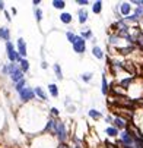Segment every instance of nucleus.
I'll list each match as a JSON object with an SVG mask.
<instances>
[{
    "label": "nucleus",
    "instance_id": "1",
    "mask_svg": "<svg viewBox=\"0 0 143 148\" xmlns=\"http://www.w3.org/2000/svg\"><path fill=\"white\" fill-rule=\"evenodd\" d=\"M7 75H10L12 81L16 82V84L23 79V72L21 70V68L16 63H9V66H7Z\"/></svg>",
    "mask_w": 143,
    "mask_h": 148
},
{
    "label": "nucleus",
    "instance_id": "2",
    "mask_svg": "<svg viewBox=\"0 0 143 148\" xmlns=\"http://www.w3.org/2000/svg\"><path fill=\"white\" fill-rule=\"evenodd\" d=\"M6 50H7V57H9V60L12 62V63H15V62L21 60V57H19V53L15 50L13 44H12L10 41H7V43H6Z\"/></svg>",
    "mask_w": 143,
    "mask_h": 148
},
{
    "label": "nucleus",
    "instance_id": "3",
    "mask_svg": "<svg viewBox=\"0 0 143 148\" xmlns=\"http://www.w3.org/2000/svg\"><path fill=\"white\" fill-rule=\"evenodd\" d=\"M56 135H57V138L64 142L67 139V132H66V126H64V123L63 122H57V125H56V129H54Z\"/></svg>",
    "mask_w": 143,
    "mask_h": 148
},
{
    "label": "nucleus",
    "instance_id": "4",
    "mask_svg": "<svg viewBox=\"0 0 143 148\" xmlns=\"http://www.w3.org/2000/svg\"><path fill=\"white\" fill-rule=\"evenodd\" d=\"M73 50H74L76 53H79V54L85 53L86 44H85V40L82 38V37H76V41L73 43Z\"/></svg>",
    "mask_w": 143,
    "mask_h": 148
},
{
    "label": "nucleus",
    "instance_id": "5",
    "mask_svg": "<svg viewBox=\"0 0 143 148\" xmlns=\"http://www.w3.org/2000/svg\"><path fill=\"white\" fill-rule=\"evenodd\" d=\"M19 95H21V100H22V101H29V100H32V98H34V91H32L31 88L25 87V88L19 92Z\"/></svg>",
    "mask_w": 143,
    "mask_h": 148
},
{
    "label": "nucleus",
    "instance_id": "6",
    "mask_svg": "<svg viewBox=\"0 0 143 148\" xmlns=\"http://www.w3.org/2000/svg\"><path fill=\"white\" fill-rule=\"evenodd\" d=\"M18 53L19 56H27V43L23 38H18Z\"/></svg>",
    "mask_w": 143,
    "mask_h": 148
},
{
    "label": "nucleus",
    "instance_id": "7",
    "mask_svg": "<svg viewBox=\"0 0 143 148\" xmlns=\"http://www.w3.org/2000/svg\"><path fill=\"white\" fill-rule=\"evenodd\" d=\"M0 38L5 40V41H9V38H10L9 28H6V27H2V28H0Z\"/></svg>",
    "mask_w": 143,
    "mask_h": 148
},
{
    "label": "nucleus",
    "instance_id": "8",
    "mask_svg": "<svg viewBox=\"0 0 143 148\" xmlns=\"http://www.w3.org/2000/svg\"><path fill=\"white\" fill-rule=\"evenodd\" d=\"M114 125H115V129H124L126 128V120L123 117H115Z\"/></svg>",
    "mask_w": 143,
    "mask_h": 148
},
{
    "label": "nucleus",
    "instance_id": "9",
    "mask_svg": "<svg viewBox=\"0 0 143 148\" xmlns=\"http://www.w3.org/2000/svg\"><path fill=\"white\" fill-rule=\"evenodd\" d=\"M130 10H132V6H130V3H121V6H120V12H121L123 15L128 16V15H130Z\"/></svg>",
    "mask_w": 143,
    "mask_h": 148
},
{
    "label": "nucleus",
    "instance_id": "10",
    "mask_svg": "<svg viewBox=\"0 0 143 148\" xmlns=\"http://www.w3.org/2000/svg\"><path fill=\"white\" fill-rule=\"evenodd\" d=\"M19 63H21V66H19V68H21V70H22V72H28V70H29V62H28L27 59H21V60H19Z\"/></svg>",
    "mask_w": 143,
    "mask_h": 148
},
{
    "label": "nucleus",
    "instance_id": "11",
    "mask_svg": "<svg viewBox=\"0 0 143 148\" xmlns=\"http://www.w3.org/2000/svg\"><path fill=\"white\" fill-rule=\"evenodd\" d=\"M60 21H61L63 23H70V22H72V15H70V13H66V12H64V13H61V15H60Z\"/></svg>",
    "mask_w": 143,
    "mask_h": 148
},
{
    "label": "nucleus",
    "instance_id": "12",
    "mask_svg": "<svg viewBox=\"0 0 143 148\" xmlns=\"http://www.w3.org/2000/svg\"><path fill=\"white\" fill-rule=\"evenodd\" d=\"M34 94H37L38 97L41 98V100H47V95H45V92L43 91V88H41V87H37V88L34 90Z\"/></svg>",
    "mask_w": 143,
    "mask_h": 148
},
{
    "label": "nucleus",
    "instance_id": "13",
    "mask_svg": "<svg viewBox=\"0 0 143 148\" xmlns=\"http://www.w3.org/2000/svg\"><path fill=\"white\" fill-rule=\"evenodd\" d=\"M86 19H88V12H86L85 9H80V10H79V22H80V23H85Z\"/></svg>",
    "mask_w": 143,
    "mask_h": 148
},
{
    "label": "nucleus",
    "instance_id": "14",
    "mask_svg": "<svg viewBox=\"0 0 143 148\" xmlns=\"http://www.w3.org/2000/svg\"><path fill=\"white\" fill-rule=\"evenodd\" d=\"M92 54L96 57V59H102L104 57V53H102V50L99 47H96V46H94V48H92Z\"/></svg>",
    "mask_w": 143,
    "mask_h": 148
},
{
    "label": "nucleus",
    "instance_id": "15",
    "mask_svg": "<svg viewBox=\"0 0 143 148\" xmlns=\"http://www.w3.org/2000/svg\"><path fill=\"white\" fill-rule=\"evenodd\" d=\"M56 125H57V122L54 119H50L48 123H47V126H45V131H54L56 129Z\"/></svg>",
    "mask_w": 143,
    "mask_h": 148
},
{
    "label": "nucleus",
    "instance_id": "16",
    "mask_svg": "<svg viewBox=\"0 0 143 148\" xmlns=\"http://www.w3.org/2000/svg\"><path fill=\"white\" fill-rule=\"evenodd\" d=\"M108 91H110V88H108V82H107L105 76H102V94H104V95H107V94H108Z\"/></svg>",
    "mask_w": 143,
    "mask_h": 148
},
{
    "label": "nucleus",
    "instance_id": "17",
    "mask_svg": "<svg viewBox=\"0 0 143 148\" xmlns=\"http://www.w3.org/2000/svg\"><path fill=\"white\" fill-rule=\"evenodd\" d=\"M48 90H50V94L53 95V97H57V95H59V90H57V85H54V84L48 85Z\"/></svg>",
    "mask_w": 143,
    "mask_h": 148
},
{
    "label": "nucleus",
    "instance_id": "18",
    "mask_svg": "<svg viewBox=\"0 0 143 148\" xmlns=\"http://www.w3.org/2000/svg\"><path fill=\"white\" fill-rule=\"evenodd\" d=\"M101 9H102V2H95L94 3V6H92V10H94V13H99L101 12Z\"/></svg>",
    "mask_w": 143,
    "mask_h": 148
},
{
    "label": "nucleus",
    "instance_id": "19",
    "mask_svg": "<svg viewBox=\"0 0 143 148\" xmlns=\"http://www.w3.org/2000/svg\"><path fill=\"white\" fill-rule=\"evenodd\" d=\"M54 72H56V76H57V79H63V72H61V68L56 63L54 65Z\"/></svg>",
    "mask_w": 143,
    "mask_h": 148
},
{
    "label": "nucleus",
    "instance_id": "20",
    "mask_svg": "<svg viewBox=\"0 0 143 148\" xmlns=\"http://www.w3.org/2000/svg\"><path fill=\"white\" fill-rule=\"evenodd\" d=\"M25 85H27V81L22 79V81H19V82L16 84V87H15V88H16V91H18V92H21V91L25 88Z\"/></svg>",
    "mask_w": 143,
    "mask_h": 148
},
{
    "label": "nucleus",
    "instance_id": "21",
    "mask_svg": "<svg viewBox=\"0 0 143 148\" xmlns=\"http://www.w3.org/2000/svg\"><path fill=\"white\" fill-rule=\"evenodd\" d=\"M53 6H54L56 9H63L64 6H66V3H64L63 0H54V2H53Z\"/></svg>",
    "mask_w": 143,
    "mask_h": 148
},
{
    "label": "nucleus",
    "instance_id": "22",
    "mask_svg": "<svg viewBox=\"0 0 143 148\" xmlns=\"http://www.w3.org/2000/svg\"><path fill=\"white\" fill-rule=\"evenodd\" d=\"M89 116L92 117V119H99V117H101V113L98 112V110L92 108V110H89Z\"/></svg>",
    "mask_w": 143,
    "mask_h": 148
},
{
    "label": "nucleus",
    "instance_id": "23",
    "mask_svg": "<svg viewBox=\"0 0 143 148\" xmlns=\"http://www.w3.org/2000/svg\"><path fill=\"white\" fill-rule=\"evenodd\" d=\"M34 13H35V18H37V21H41V19H43V12H41V9L35 7Z\"/></svg>",
    "mask_w": 143,
    "mask_h": 148
},
{
    "label": "nucleus",
    "instance_id": "24",
    "mask_svg": "<svg viewBox=\"0 0 143 148\" xmlns=\"http://www.w3.org/2000/svg\"><path fill=\"white\" fill-rule=\"evenodd\" d=\"M117 133H118V131L115 128H107V135H110V137H115Z\"/></svg>",
    "mask_w": 143,
    "mask_h": 148
},
{
    "label": "nucleus",
    "instance_id": "25",
    "mask_svg": "<svg viewBox=\"0 0 143 148\" xmlns=\"http://www.w3.org/2000/svg\"><path fill=\"white\" fill-rule=\"evenodd\" d=\"M134 16H136V19H137V18H140V16H143V6H139V7L136 9Z\"/></svg>",
    "mask_w": 143,
    "mask_h": 148
},
{
    "label": "nucleus",
    "instance_id": "26",
    "mask_svg": "<svg viewBox=\"0 0 143 148\" xmlns=\"http://www.w3.org/2000/svg\"><path fill=\"white\" fill-rule=\"evenodd\" d=\"M76 37H77V35H74L73 32H70V31L67 32V40H69V41H70L72 44H73V43L76 41Z\"/></svg>",
    "mask_w": 143,
    "mask_h": 148
},
{
    "label": "nucleus",
    "instance_id": "27",
    "mask_svg": "<svg viewBox=\"0 0 143 148\" xmlns=\"http://www.w3.org/2000/svg\"><path fill=\"white\" fill-rule=\"evenodd\" d=\"M90 78H92V73H83V75H82V79L86 81V82H89Z\"/></svg>",
    "mask_w": 143,
    "mask_h": 148
},
{
    "label": "nucleus",
    "instance_id": "28",
    "mask_svg": "<svg viewBox=\"0 0 143 148\" xmlns=\"http://www.w3.org/2000/svg\"><path fill=\"white\" fill-rule=\"evenodd\" d=\"M130 82H132V78H126V79H123V81H121V85H123L124 88H127V85H128Z\"/></svg>",
    "mask_w": 143,
    "mask_h": 148
},
{
    "label": "nucleus",
    "instance_id": "29",
    "mask_svg": "<svg viewBox=\"0 0 143 148\" xmlns=\"http://www.w3.org/2000/svg\"><path fill=\"white\" fill-rule=\"evenodd\" d=\"M90 37V31H85V32H82V38L85 40V38H89Z\"/></svg>",
    "mask_w": 143,
    "mask_h": 148
},
{
    "label": "nucleus",
    "instance_id": "30",
    "mask_svg": "<svg viewBox=\"0 0 143 148\" xmlns=\"http://www.w3.org/2000/svg\"><path fill=\"white\" fill-rule=\"evenodd\" d=\"M51 113H53V115H56V116H57V115H59V110H57L56 107H53V108H51Z\"/></svg>",
    "mask_w": 143,
    "mask_h": 148
},
{
    "label": "nucleus",
    "instance_id": "31",
    "mask_svg": "<svg viewBox=\"0 0 143 148\" xmlns=\"http://www.w3.org/2000/svg\"><path fill=\"white\" fill-rule=\"evenodd\" d=\"M77 3H79V5H82V6H85V5H88V0H79Z\"/></svg>",
    "mask_w": 143,
    "mask_h": 148
},
{
    "label": "nucleus",
    "instance_id": "32",
    "mask_svg": "<svg viewBox=\"0 0 143 148\" xmlns=\"http://www.w3.org/2000/svg\"><path fill=\"white\" fill-rule=\"evenodd\" d=\"M139 43L143 46V35H140V37H139Z\"/></svg>",
    "mask_w": 143,
    "mask_h": 148
},
{
    "label": "nucleus",
    "instance_id": "33",
    "mask_svg": "<svg viewBox=\"0 0 143 148\" xmlns=\"http://www.w3.org/2000/svg\"><path fill=\"white\" fill-rule=\"evenodd\" d=\"M3 9H5V3L0 2V10H3Z\"/></svg>",
    "mask_w": 143,
    "mask_h": 148
},
{
    "label": "nucleus",
    "instance_id": "34",
    "mask_svg": "<svg viewBox=\"0 0 143 148\" xmlns=\"http://www.w3.org/2000/svg\"><path fill=\"white\" fill-rule=\"evenodd\" d=\"M105 120H107V122H112V120H114V119H112V117H111V116H108V117H107V119H105Z\"/></svg>",
    "mask_w": 143,
    "mask_h": 148
},
{
    "label": "nucleus",
    "instance_id": "35",
    "mask_svg": "<svg viewBox=\"0 0 143 148\" xmlns=\"http://www.w3.org/2000/svg\"><path fill=\"white\" fill-rule=\"evenodd\" d=\"M107 148H114V147H112V144H108V142H107Z\"/></svg>",
    "mask_w": 143,
    "mask_h": 148
},
{
    "label": "nucleus",
    "instance_id": "36",
    "mask_svg": "<svg viewBox=\"0 0 143 148\" xmlns=\"http://www.w3.org/2000/svg\"><path fill=\"white\" fill-rule=\"evenodd\" d=\"M59 148H67V147H66V145H60Z\"/></svg>",
    "mask_w": 143,
    "mask_h": 148
}]
</instances>
